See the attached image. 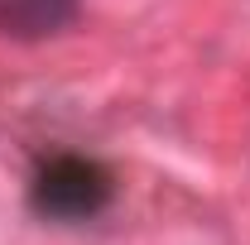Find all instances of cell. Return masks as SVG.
Instances as JSON below:
<instances>
[{
    "label": "cell",
    "mask_w": 250,
    "mask_h": 245,
    "mask_svg": "<svg viewBox=\"0 0 250 245\" xmlns=\"http://www.w3.org/2000/svg\"><path fill=\"white\" fill-rule=\"evenodd\" d=\"M106 202H111V173L92 159H77V154L53 159L34 178V207L43 216L82 221V216H96Z\"/></svg>",
    "instance_id": "cell-1"
},
{
    "label": "cell",
    "mask_w": 250,
    "mask_h": 245,
    "mask_svg": "<svg viewBox=\"0 0 250 245\" xmlns=\"http://www.w3.org/2000/svg\"><path fill=\"white\" fill-rule=\"evenodd\" d=\"M77 20V0H0V34L48 39Z\"/></svg>",
    "instance_id": "cell-2"
}]
</instances>
